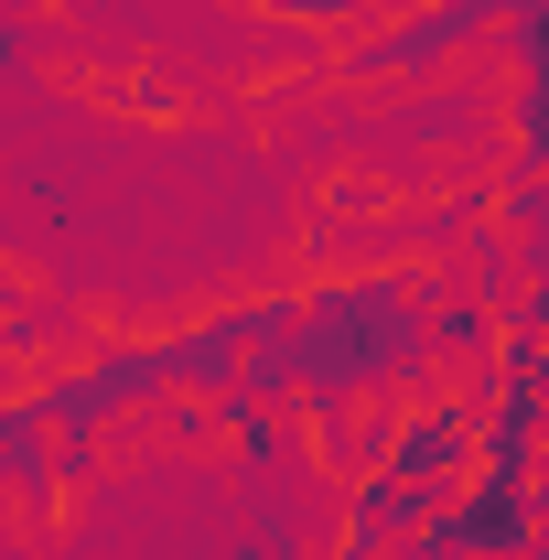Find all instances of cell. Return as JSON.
Listing matches in <instances>:
<instances>
[{
	"mask_svg": "<svg viewBox=\"0 0 549 560\" xmlns=\"http://www.w3.org/2000/svg\"><path fill=\"white\" fill-rule=\"evenodd\" d=\"M506 66H517V86L549 75V0H517V22H506Z\"/></svg>",
	"mask_w": 549,
	"mask_h": 560,
	"instance_id": "obj_11",
	"label": "cell"
},
{
	"mask_svg": "<svg viewBox=\"0 0 549 560\" xmlns=\"http://www.w3.org/2000/svg\"><path fill=\"white\" fill-rule=\"evenodd\" d=\"M335 560H366V550H335Z\"/></svg>",
	"mask_w": 549,
	"mask_h": 560,
	"instance_id": "obj_15",
	"label": "cell"
},
{
	"mask_svg": "<svg viewBox=\"0 0 549 560\" xmlns=\"http://www.w3.org/2000/svg\"><path fill=\"white\" fill-rule=\"evenodd\" d=\"M248 11H270V22H313V33H324V0H248Z\"/></svg>",
	"mask_w": 549,
	"mask_h": 560,
	"instance_id": "obj_13",
	"label": "cell"
},
{
	"mask_svg": "<svg viewBox=\"0 0 549 560\" xmlns=\"http://www.w3.org/2000/svg\"><path fill=\"white\" fill-rule=\"evenodd\" d=\"M506 346V313L484 291H442V324H431V366H495Z\"/></svg>",
	"mask_w": 549,
	"mask_h": 560,
	"instance_id": "obj_7",
	"label": "cell"
},
{
	"mask_svg": "<svg viewBox=\"0 0 549 560\" xmlns=\"http://www.w3.org/2000/svg\"><path fill=\"white\" fill-rule=\"evenodd\" d=\"M506 22H517V0H410V11H377L335 55V75H355V86H431L464 55L506 44Z\"/></svg>",
	"mask_w": 549,
	"mask_h": 560,
	"instance_id": "obj_3",
	"label": "cell"
},
{
	"mask_svg": "<svg viewBox=\"0 0 549 560\" xmlns=\"http://www.w3.org/2000/svg\"><path fill=\"white\" fill-rule=\"evenodd\" d=\"M453 280L431 259H366V270L302 280V410L355 420L366 399H420V355Z\"/></svg>",
	"mask_w": 549,
	"mask_h": 560,
	"instance_id": "obj_1",
	"label": "cell"
},
{
	"mask_svg": "<svg viewBox=\"0 0 549 560\" xmlns=\"http://www.w3.org/2000/svg\"><path fill=\"white\" fill-rule=\"evenodd\" d=\"M22 388L44 399V420L66 442H108L119 420H151L184 399L173 388V324L162 335H86L66 366H22Z\"/></svg>",
	"mask_w": 549,
	"mask_h": 560,
	"instance_id": "obj_2",
	"label": "cell"
},
{
	"mask_svg": "<svg viewBox=\"0 0 549 560\" xmlns=\"http://www.w3.org/2000/svg\"><path fill=\"white\" fill-rule=\"evenodd\" d=\"M442 495L410 486V475H388V464H355L344 475V550H366V560H399L420 539V517H431Z\"/></svg>",
	"mask_w": 549,
	"mask_h": 560,
	"instance_id": "obj_6",
	"label": "cell"
},
{
	"mask_svg": "<svg viewBox=\"0 0 549 560\" xmlns=\"http://www.w3.org/2000/svg\"><path fill=\"white\" fill-rule=\"evenodd\" d=\"M86 486H97V442H66L33 388H11L0 399V495H11V517L44 539L55 495H86Z\"/></svg>",
	"mask_w": 549,
	"mask_h": 560,
	"instance_id": "obj_5",
	"label": "cell"
},
{
	"mask_svg": "<svg viewBox=\"0 0 549 560\" xmlns=\"http://www.w3.org/2000/svg\"><path fill=\"white\" fill-rule=\"evenodd\" d=\"M366 464H388V475H410V486H431V495H464L475 464H484V399H442V388L399 399V410L377 420Z\"/></svg>",
	"mask_w": 549,
	"mask_h": 560,
	"instance_id": "obj_4",
	"label": "cell"
},
{
	"mask_svg": "<svg viewBox=\"0 0 549 560\" xmlns=\"http://www.w3.org/2000/svg\"><path fill=\"white\" fill-rule=\"evenodd\" d=\"M506 162H517V173H549V75H528V86L506 97Z\"/></svg>",
	"mask_w": 549,
	"mask_h": 560,
	"instance_id": "obj_8",
	"label": "cell"
},
{
	"mask_svg": "<svg viewBox=\"0 0 549 560\" xmlns=\"http://www.w3.org/2000/svg\"><path fill=\"white\" fill-rule=\"evenodd\" d=\"M0 66H11V75L44 66V33H33V11H11V22H0Z\"/></svg>",
	"mask_w": 549,
	"mask_h": 560,
	"instance_id": "obj_12",
	"label": "cell"
},
{
	"mask_svg": "<svg viewBox=\"0 0 549 560\" xmlns=\"http://www.w3.org/2000/svg\"><path fill=\"white\" fill-rule=\"evenodd\" d=\"M528 560H549V464H539V539H528Z\"/></svg>",
	"mask_w": 549,
	"mask_h": 560,
	"instance_id": "obj_14",
	"label": "cell"
},
{
	"mask_svg": "<svg viewBox=\"0 0 549 560\" xmlns=\"http://www.w3.org/2000/svg\"><path fill=\"white\" fill-rule=\"evenodd\" d=\"M495 215H506V237H528V270H549V173H517Z\"/></svg>",
	"mask_w": 549,
	"mask_h": 560,
	"instance_id": "obj_10",
	"label": "cell"
},
{
	"mask_svg": "<svg viewBox=\"0 0 549 560\" xmlns=\"http://www.w3.org/2000/svg\"><path fill=\"white\" fill-rule=\"evenodd\" d=\"M399 560H484V539H475V506H464V495H442V506L420 517V539H410Z\"/></svg>",
	"mask_w": 549,
	"mask_h": 560,
	"instance_id": "obj_9",
	"label": "cell"
}]
</instances>
